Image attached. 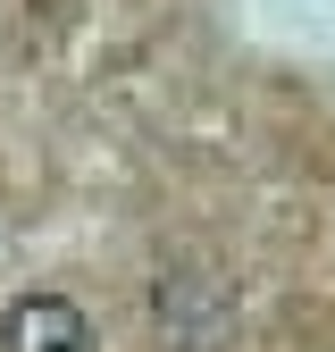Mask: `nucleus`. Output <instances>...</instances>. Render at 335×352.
Masks as SVG:
<instances>
[{"label": "nucleus", "instance_id": "obj_1", "mask_svg": "<svg viewBox=\"0 0 335 352\" xmlns=\"http://www.w3.org/2000/svg\"><path fill=\"white\" fill-rule=\"evenodd\" d=\"M0 352H93V319L67 294H17L0 319Z\"/></svg>", "mask_w": 335, "mask_h": 352}]
</instances>
